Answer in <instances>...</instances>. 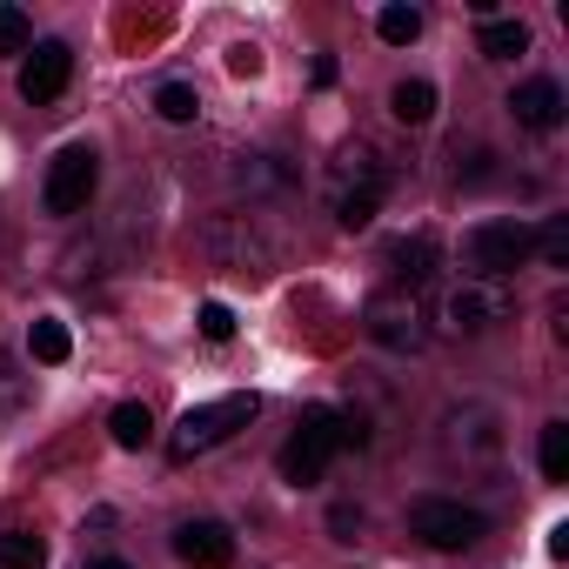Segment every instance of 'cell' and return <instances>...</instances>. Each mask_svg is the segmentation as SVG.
Masks as SVG:
<instances>
[{
    "label": "cell",
    "mask_w": 569,
    "mask_h": 569,
    "mask_svg": "<svg viewBox=\"0 0 569 569\" xmlns=\"http://www.w3.org/2000/svg\"><path fill=\"white\" fill-rule=\"evenodd\" d=\"M68 349H74V342H68L61 322H34V329H28V356H34V362L54 369V362H68Z\"/></svg>",
    "instance_id": "cell-17"
},
{
    "label": "cell",
    "mask_w": 569,
    "mask_h": 569,
    "mask_svg": "<svg viewBox=\"0 0 569 569\" xmlns=\"http://www.w3.org/2000/svg\"><path fill=\"white\" fill-rule=\"evenodd\" d=\"M462 248H469V268L482 281H502V274H516L536 254V228H522V221H482V228H469Z\"/></svg>",
    "instance_id": "cell-6"
},
{
    "label": "cell",
    "mask_w": 569,
    "mask_h": 569,
    "mask_svg": "<svg viewBox=\"0 0 569 569\" xmlns=\"http://www.w3.org/2000/svg\"><path fill=\"white\" fill-rule=\"evenodd\" d=\"M542 476L549 482H569V422H549L542 429Z\"/></svg>",
    "instance_id": "cell-19"
},
{
    "label": "cell",
    "mask_w": 569,
    "mask_h": 569,
    "mask_svg": "<svg viewBox=\"0 0 569 569\" xmlns=\"http://www.w3.org/2000/svg\"><path fill=\"white\" fill-rule=\"evenodd\" d=\"M48 562V542L28 536V529H0V569H41Z\"/></svg>",
    "instance_id": "cell-16"
},
{
    "label": "cell",
    "mask_w": 569,
    "mask_h": 569,
    "mask_svg": "<svg viewBox=\"0 0 569 569\" xmlns=\"http://www.w3.org/2000/svg\"><path fill=\"white\" fill-rule=\"evenodd\" d=\"M154 108H161V121H174V128H181V121H194V114H201V94H194L188 81H168V88L154 94Z\"/></svg>",
    "instance_id": "cell-18"
},
{
    "label": "cell",
    "mask_w": 569,
    "mask_h": 569,
    "mask_svg": "<svg viewBox=\"0 0 569 569\" xmlns=\"http://www.w3.org/2000/svg\"><path fill=\"white\" fill-rule=\"evenodd\" d=\"M409 529L429 542V549H476L482 536H489V522H482V509H462V502H442V496H422L416 509H409Z\"/></svg>",
    "instance_id": "cell-7"
},
{
    "label": "cell",
    "mask_w": 569,
    "mask_h": 569,
    "mask_svg": "<svg viewBox=\"0 0 569 569\" xmlns=\"http://www.w3.org/2000/svg\"><path fill=\"white\" fill-rule=\"evenodd\" d=\"M201 336L208 342H228L234 336V309L228 302H201Z\"/></svg>",
    "instance_id": "cell-23"
},
{
    "label": "cell",
    "mask_w": 569,
    "mask_h": 569,
    "mask_svg": "<svg viewBox=\"0 0 569 569\" xmlns=\"http://www.w3.org/2000/svg\"><path fill=\"white\" fill-rule=\"evenodd\" d=\"M509 289L502 281H482V274H469V281H456V289L442 296V309L429 316V322H442L449 336H489L496 322H509Z\"/></svg>",
    "instance_id": "cell-4"
},
{
    "label": "cell",
    "mask_w": 569,
    "mask_h": 569,
    "mask_svg": "<svg viewBox=\"0 0 569 569\" xmlns=\"http://www.w3.org/2000/svg\"><path fill=\"white\" fill-rule=\"evenodd\" d=\"M336 449H342V409L316 402V409H302L296 436L281 442V476H289L296 489H309V482H322V476H329Z\"/></svg>",
    "instance_id": "cell-3"
},
{
    "label": "cell",
    "mask_w": 569,
    "mask_h": 569,
    "mask_svg": "<svg viewBox=\"0 0 569 569\" xmlns=\"http://www.w3.org/2000/svg\"><path fill=\"white\" fill-rule=\"evenodd\" d=\"M376 34H382L389 48H402V41L422 34V14H416V8H382V14H376Z\"/></svg>",
    "instance_id": "cell-20"
},
{
    "label": "cell",
    "mask_w": 569,
    "mask_h": 569,
    "mask_svg": "<svg viewBox=\"0 0 569 569\" xmlns=\"http://www.w3.org/2000/svg\"><path fill=\"white\" fill-rule=\"evenodd\" d=\"M174 556L188 562V569H228L234 562V536H228V522H181L174 529Z\"/></svg>",
    "instance_id": "cell-10"
},
{
    "label": "cell",
    "mask_w": 569,
    "mask_h": 569,
    "mask_svg": "<svg viewBox=\"0 0 569 569\" xmlns=\"http://www.w3.org/2000/svg\"><path fill=\"white\" fill-rule=\"evenodd\" d=\"M254 396H214V402H194L181 422H174V436H168V456L174 462H194V456H208V449H221L234 429H248L254 422Z\"/></svg>",
    "instance_id": "cell-2"
},
{
    "label": "cell",
    "mask_w": 569,
    "mask_h": 569,
    "mask_svg": "<svg viewBox=\"0 0 569 569\" xmlns=\"http://www.w3.org/2000/svg\"><path fill=\"white\" fill-rule=\"evenodd\" d=\"M389 108H396V121H402V128H422V121L436 114V88H429V81H396Z\"/></svg>",
    "instance_id": "cell-14"
},
{
    "label": "cell",
    "mask_w": 569,
    "mask_h": 569,
    "mask_svg": "<svg viewBox=\"0 0 569 569\" xmlns=\"http://www.w3.org/2000/svg\"><path fill=\"white\" fill-rule=\"evenodd\" d=\"M389 268H396L402 289H422V281L436 274V234H409V241H396V248H389Z\"/></svg>",
    "instance_id": "cell-12"
},
{
    "label": "cell",
    "mask_w": 569,
    "mask_h": 569,
    "mask_svg": "<svg viewBox=\"0 0 569 569\" xmlns=\"http://www.w3.org/2000/svg\"><path fill=\"white\" fill-rule=\"evenodd\" d=\"M88 569H128V562H114V556H108V562H88Z\"/></svg>",
    "instance_id": "cell-25"
},
{
    "label": "cell",
    "mask_w": 569,
    "mask_h": 569,
    "mask_svg": "<svg viewBox=\"0 0 569 569\" xmlns=\"http://www.w3.org/2000/svg\"><path fill=\"white\" fill-rule=\"evenodd\" d=\"M108 429H114L121 449H148V442H154V416H148V402H121V409L108 416Z\"/></svg>",
    "instance_id": "cell-15"
},
{
    "label": "cell",
    "mask_w": 569,
    "mask_h": 569,
    "mask_svg": "<svg viewBox=\"0 0 569 569\" xmlns=\"http://www.w3.org/2000/svg\"><path fill=\"white\" fill-rule=\"evenodd\" d=\"M28 41H34L28 14L21 8H0V54H28Z\"/></svg>",
    "instance_id": "cell-21"
},
{
    "label": "cell",
    "mask_w": 569,
    "mask_h": 569,
    "mask_svg": "<svg viewBox=\"0 0 569 569\" xmlns=\"http://www.w3.org/2000/svg\"><path fill=\"white\" fill-rule=\"evenodd\" d=\"M536 248H542L549 268H569V221H549V228L536 234Z\"/></svg>",
    "instance_id": "cell-22"
},
{
    "label": "cell",
    "mask_w": 569,
    "mask_h": 569,
    "mask_svg": "<svg viewBox=\"0 0 569 569\" xmlns=\"http://www.w3.org/2000/svg\"><path fill=\"white\" fill-rule=\"evenodd\" d=\"M362 329H369L382 349H402V356H409V349L429 342V309H422L416 289H382V296H369Z\"/></svg>",
    "instance_id": "cell-5"
},
{
    "label": "cell",
    "mask_w": 569,
    "mask_h": 569,
    "mask_svg": "<svg viewBox=\"0 0 569 569\" xmlns=\"http://www.w3.org/2000/svg\"><path fill=\"white\" fill-rule=\"evenodd\" d=\"M382 194H389V161L369 141L342 148L336 168H329V208H336V221L342 228H369L382 214Z\"/></svg>",
    "instance_id": "cell-1"
},
{
    "label": "cell",
    "mask_w": 569,
    "mask_h": 569,
    "mask_svg": "<svg viewBox=\"0 0 569 569\" xmlns=\"http://www.w3.org/2000/svg\"><path fill=\"white\" fill-rule=\"evenodd\" d=\"M68 81H74V48H68V41H41V48L28 54V68H21V94H28L34 108L61 101Z\"/></svg>",
    "instance_id": "cell-9"
},
{
    "label": "cell",
    "mask_w": 569,
    "mask_h": 569,
    "mask_svg": "<svg viewBox=\"0 0 569 569\" xmlns=\"http://www.w3.org/2000/svg\"><path fill=\"white\" fill-rule=\"evenodd\" d=\"M509 108H516V121H522V128L549 134V128L562 121V88H556V81H522V88L509 94Z\"/></svg>",
    "instance_id": "cell-11"
},
{
    "label": "cell",
    "mask_w": 569,
    "mask_h": 569,
    "mask_svg": "<svg viewBox=\"0 0 569 569\" xmlns=\"http://www.w3.org/2000/svg\"><path fill=\"white\" fill-rule=\"evenodd\" d=\"M228 74H241V81L261 74V54H254V48H228Z\"/></svg>",
    "instance_id": "cell-24"
},
{
    "label": "cell",
    "mask_w": 569,
    "mask_h": 569,
    "mask_svg": "<svg viewBox=\"0 0 569 569\" xmlns=\"http://www.w3.org/2000/svg\"><path fill=\"white\" fill-rule=\"evenodd\" d=\"M94 188H101V154L88 141L61 148L54 168H48V214H81L94 201Z\"/></svg>",
    "instance_id": "cell-8"
},
{
    "label": "cell",
    "mask_w": 569,
    "mask_h": 569,
    "mask_svg": "<svg viewBox=\"0 0 569 569\" xmlns=\"http://www.w3.org/2000/svg\"><path fill=\"white\" fill-rule=\"evenodd\" d=\"M476 48H482L489 61H516V54L529 48V28H522V21H482Z\"/></svg>",
    "instance_id": "cell-13"
}]
</instances>
